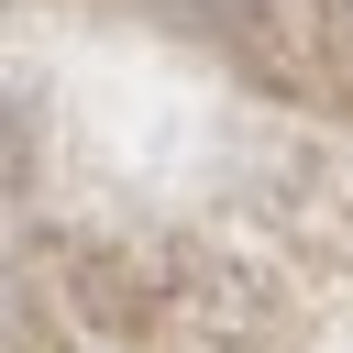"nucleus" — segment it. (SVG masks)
<instances>
[]
</instances>
